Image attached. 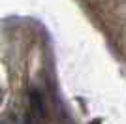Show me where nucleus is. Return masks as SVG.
Returning <instances> with one entry per match:
<instances>
[{
	"mask_svg": "<svg viewBox=\"0 0 126 124\" xmlns=\"http://www.w3.org/2000/svg\"><path fill=\"white\" fill-rule=\"evenodd\" d=\"M30 103H32V107H36L38 115L43 117V98H42V94L38 92V90H32L30 92Z\"/></svg>",
	"mask_w": 126,
	"mask_h": 124,
	"instance_id": "1",
	"label": "nucleus"
},
{
	"mask_svg": "<svg viewBox=\"0 0 126 124\" xmlns=\"http://www.w3.org/2000/svg\"><path fill=\"white\" fill-rule=\"evenodd\" d=\"M0 102H2V90H0Z\"/></svg>",
	"mask_w": 126,
	"mask_h": 124,
	"instance_id": "3",
	"label": "nucleus"
},
{
	"mask_svg": "<svg viewBox=\"0 0 126 124\" xmlns=\"http://www.w3.org/2000/svg\"><path fill=\"white\" fill-rule=\"evenodd\" d=\"M21 124H30V122H28V120H23V122Z\"/></svg>",
	"mask_w": 126,
	"mask_h": 124,
	"instance_id": "2",
	"label": "nucleus"
}]
</instances>
